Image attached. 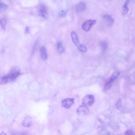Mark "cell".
I'll return each mask as SVG.
<instances>
[{"label": "cell", "instance_id": "cell-1", "mask_svg": "<svg viewBox=\"0 0 135 135\" xmlns=\"http://www.w3.org/2000/svg\"><path fill=\"white\" fill-rule=\"evenodd\" d=\"M20 75L18 72H15L3 77L1 80V83L2 84H6L8 82L14 81Z\"/></svg>", "mask_w": 135, "mask_h": 135}, {"label": "cell", "instance_id": "cell-2", "mask_svg": "<svg viewBox=\"0 0 135 135\" xmlns=\"http://www.w3.org/2000/svg\"><path fill=\"white\" fill-rule=\"evenodd\" d=\"M120 74V72H116L109 78L105 85L104 89L105 90H107L111 89L113 82L117 79Z\"/></svg>", "mask_w": 135, "mask_h": 135}, {"label": "cell", "instance_id": "cell-3", "mask_svg": "<svg viewBox=\"0 0 135 135\" xmlns=\"http://www.w3.org/2000/svg\"><path fill=\"white\" fill-rule=\"evenodd\" d=\"M95 100L94 96L91 95H88L83 98L82 101V104L87 106H91L94 103Z\"/></svg>", "mask_w": 135, "mask_h": 135}, {"label": "cell", "instance_id": "cell-4", "mask_svg": "<svg viewBox=\"0 0 135 135\" xmlns=\"http://www.w3.org/2000/svg\"><path fill=\"white\" fill-rule=\"evenodd\" d=\"M96 20H88L83 24L82 26V28L86 32H88L93 25L96 24Z\"/></svg>", "mask_w": 135, "mask_h": 135}, {"label": "cell", "instance_id": "cell-5", "mask_svg": "<svg viewBox=\"0 0 135 135\" xmlns=\"http://www.w3.org/2000/svg\"><path fill=\"white\" fill-rule=\"evenodd\" d=\"M74 98H67L63 100L62 101V106L66 108H70L74 102Z\"/></svg>", "mask_w": 135, "mask_h": 135}, {"label": "cell", "instance_id": "cell-6", "mask_svg": "<svg viewBox=\"0 0 135 135\" xmlns=\"http://www.w3.org/2000/svg\"><path fill=\"white\" fill-rule=\"evenodd\" d=\"M71 35L73 41L75 45L78 48L81 44L80 43L78 36L77 34L75 32L73 31L71 33Z\"/></svg>", "mask_w": 135, "mask_h": 135}, {"label": "cell", "instance_id": "cell-7", "mask_svg": "<svg viewBox=\"0 0 135 135\" xmlns=\"http://www.w3.org/2000/svg\"><path fill=\"white\" fill-rule=\"evenodd\" d=\"M22 124V126L24 127H30L32 124V119L29 116L26 117L23 121Z\"/></svg>", "mask_w": 135, "mask_h": 135}, {"label": "cell", "instance_id": "cell-8", "mask_svg": "<svg viewBox=\"0 0 135 135\" xmlns=\"http://www.w3.org/2000/svg\"><path fill=\"white\" fill-rule=\"evenodd\" d=\"M86 4L85 2H80L77 5L75 8L77 12H83L86 9Z\"/></svg>", "mask_w": 135, "mask_h": 135}, {"label": "cell", "instance_id": "cell-9", "mask_svg": "<svg viewBox=\"0 0 135 135\" xmlns=\"http://www.w3.org/2000/svg\"><path fill=\"white\" fill-rule=\"evenodd\" d=\"M39 9V13L40 15L45 19H47L48 16L47 12H46L45 7L43 5H41Z\"/></svg>", "mask_w": 135, "mask_h": 135}, {"label": "cell", "instance_id": "cell-10", "mask_svg": "<svg viewBox=\"0 0 135 135\" xmlns=\"http://www.w3.org/2000/svg\"><path fill=\"white\" fill-rule=\"evenodd\" d=\"M77 112L79 114L86 115L89 112V110L87 107L85 106H81L77 109Z\"/></svg>", "mask_w": 135, "mask_h": 135}, {"label": "cell", "instance_id": "cell-11", "mask_svg": "<svg viewBox=\"0 0 135 135\" xmlns=\"http://www.w3.org/2000/svg\"><path fill=\"white\" fill-rule=\"evenodd\" d=\"M103 18L109 26H111L113 24L114 20L110 15L107 14H105L103 15Z\"/></svg>", "mask_w": 135, "mask_h": 135}, {"label": "cell", "instance_id": "cell-12", "mask_svg": "<svg viewBox=\"0 0 135 135\" xmlns=\"http://www.w3.org/2000/svg\"><path fill=\"white\" fill-rule=\"evenodd\" d=\"M40 52L41 58L44 60H46L47 58V55L44 47L42 46L41 48Z\"/></svg>", "mask_w": 135, "mask_h": 135}, {"label": "cell", "instance_id": "cell-13", "mask_svg": "<svg viewBox=\"0 0 135 135\" xmlns=\"http://www.w3.org/2000/svg\"><path fill=\"white\" fill-rule=\"evenodd\" d=\"M130 1H126L123 5L122 8V13L123 15H126L128 12L129 9L128 6Z\"/></svg>", "mask_w": 135, "mask_h": 135}, {"label": "cell", "instance_id": "cell-14", "mask_svg": "<svg viewBox=\"0 0 135 135\" xmlns=\"http://www.w3.org/2000/svg\"><path fill=\"white\" fill-rule=\"evenodd\" d=\"M57 48L59 52L60 53H63L65 50V49L61 41H58L57 43Z\"/></svg>", "mask_w": 135, "mask_h": 135}, {"label": "cell", "instance_id": "cell-15", "mask_svg": "<svg viewBox=\"0 0 135 135\" xmlns=\"http://www.w3.org/2000/svg\"><path fill=\"white\" fill-rule=\"evenodd\" d=\"M100 45L102 51L103 52L105 51L108 47L107 43L105 41H102Z\"/></svg>", "mask_w": 135, "mask_h": 135}, {"label": "cell", "instance_id": "cell-16", "mask_svg": "<svg viewBox=\"0 0 135 135\" xmlns=\"http://www.w3.org/2000/svg\"><path fill=\"white\" fill-rule=\"evenodd\" d=\"M8 7L7 5L3 3H0V12H3L6 10Z\"/></svg>", "mask_w": 135, "mask_h": 135}, {"label": "cell", "instance_id": "cell-17", "mask_svg": "<svg viewBox=\"0 0 135 135\" xmlns=\"http://www.w3.org/2000/svg\"><path fill=\"white\" fill-rule=\"evenodd\" d=\"M7 20L5 18H3L1 20V24L2 27L4 30L6 29V26L7 24Z\"/></svg>", "mask_w": 135, "mask_h": 135}, {"label": "cell", "instance_id": "cell-18", "mask_svg": "<svg viewBox=\"0 0 135 135\" xmlns=\"http://www.w3.org/2000/svg\"><path fill=\"white\" fill-rule=\"evenodd\" d=\"M78 48L80 51L83 53L87 52V50L86 46L82 44H80Z\"/></svg>", "mask_w": 135, "mask_h": 135}, {"label": "cell", "instance_id": "cell-19", "mask_svg": "<svg viewBox=\"0 0 135 135\" xmlns=\"http://www.w3.org/2000/svg\"><path fill=\"white\" fill-rule=\"evenodd\" d=\"M116 108L117 110H120L121 108V99H120L117 102Z\"/></svg>", "mask_w": 135, "mask_h": 135}, {"label": "cell", "instance_id": "cell-20", "mask_svg": "<svg viewBox=\"0 0 135 135\" xmlns=\"http://www.w3.org/2000/svg\"><path fill=\"white\" fill-rule=\"evenodd\" d=\"M124 135H135L134 132L131 129L127 130L124 133Z\"/></svg>", "mask_w": 135, "mask_h": 135}, {"label": "cell", "instance_id": "cell-21", "mask_svg": "<svg viewBox=\"0 0 135 135\" xmlns=\"http://www.w3.org/2000/svg\"><path fill=\"white\" fill-rule=\"evenodd\" d=\"M67 13V11L62 12L60 13V16L61 17H64L66 15Z\"/></svg>", "mask_w": 135, "mask_h": 135}, {"label": "cell", "instance_id": "cell-22", "mask_svg": "<svg viewBox=\"0 0 135 135\" xmlns=\"http://www.w3.org/2000/svg\"><path fill=\"white\" fill-rule=\"evenodd\" d=\"M30 28L28 27H26L25 30V33L26 34H28L29 33V31L30 30Z\"/></svg>", "mask_w": 135, "mask_h": 135}, {"label": "cell", "instance_id": "cell-23", "mask_svg": "<svg viewBox=\"0 0 135 135\" xmlns=\"http://www.w3.org/2000/svg\"><path fill=\"white\" fill-rule=\"evenodd\" d=\"M1 135H7V134L4 132H2L1 133Z\"/></svg>", "mask_w": 135, "mask_h": 135}]
</instances>
